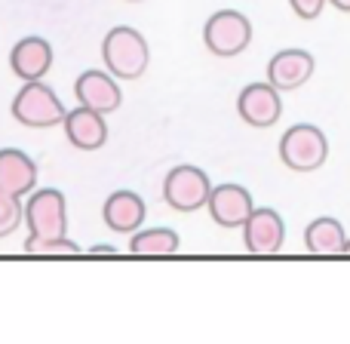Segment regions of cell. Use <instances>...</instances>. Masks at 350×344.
<instances>
[{
  "label": "cell",
  "instance_id": "obj_4",
  "mask_svg": "<svg viewBox=\"0 0 350 344\" xmlns=\"http://www.w3.org/2000/svg\"><path fill=\"white\" fill-rule=\"evenodd\" d=\"M203 43L212 55H240L252 43V22L237 10H218L215 16L206 18L203 25Z\"/></svg>",
  "mask_w": 350,
  "mask_h": 344
},
{
  "label": "cell",
  "instance_id": "obj_12",
  "mask_svg": "<svg viewBox=\"0 0 350 344\" xmlns=\"http://www.w3.org/2000/svg\"><path fill=\"white\" fill-rule=\"evenodd\" d=\"M65 135L74 148L80 151H98V148L108 142V123H105V114L92 108H74V111H65Z\"/></svg>",
  "mask_w": 350,
  "mask_h": 344
},
{
  "label": "cell",
  "instance_id": "obj_15",
  "mask_svg": "<svg viewBox=\"0 0 350 344\" xmlns=\"http://www.w3.org/2000/svg\"><path fill=\"white\" fill-rule=\"evenodd\" d=\"M37 185V163L18 148H3L0 151V191L22 197L34 191Z\"/></svg>",
  "mask_w": 350,
  "mask_h": 344
},
{
  "label": "cell",
  "instance_id": "obj_22",
  "mask_svg": "<svg viewBox=\"0 0 350 344\" xmlns=\"http://www.w3.org/2000/svg\"><path fill=\"white\" fill-rule=\"evenodd\" d=\"M92 255H114V246H96Z\"/></svg>",
  "mask_w": 350,
  "mask_h": 344
},
{
  "label": "cell",
  "instance_id": "obj_2",
  "mask_svg": "<svg viewBox=\"0 0 350 344\" xmlns=\"http://www.w3.org/2000/svg\"><path fill=\"white\" fill-rule=\"evenodd\" d=\"M329 157V139L314 123H298L289 127L280 139V160L292 172H314L326 163Z\"/></svg>",
  "mask_w": 350,
  "mask_h": 344
},
{
  "label": "cell",
  "instance_id": "obj_7",
  "mask_svg": "<svg viewBox=\"0 0 350 344\" xmlns=\"http://www.w3.org/2000/svg\"><path fill=\"white\" fill-rule=\"evenodd\" d=\"M237 114L243 123L255 129H267L283 117V98L280 90H273L271 83H249L246 90L237 96Z\"/></svg>",
  "mask_w": 350,
  "mask_h": 344
},
{
  "label": "cell",
  "instance_id": "obj_20",
  "mask_svg": "<svg viewBox=\"0 0 350 344\" xmlns=\"http://www.w3.org/2000/svg\"><path fill=\"white\" fill-rule=\"evenodd\" d=\"M292 10H295L298 18H304V22H310V18H317L323 12V6H326V0H289Z\"/></svg>",
  "mask_w": 350,
  "mask_h": 344
},
{
  "label": "cell",
  "instance_id": "obj_24",
  "mask_svg": "<svg viewBox=\"0 0 350 344\" xmlns=\"http://www.w3.org/2000/svg\"><path fill=\"white\" fill-rule=\"evenodd\" d=\"M126 3H142V0H126Z\"/></svg>",
  "mask_w": 350,
  "mask_h": 344
},
{
  "label": "cell",
  "instance_id": "obj_6",
  "mask_svg": "<svg viewBox=\"0 0 350 344\" xmlns=\"http://www.w3.org/2000/svg\"><path fill=\"white\" fill-rule=\"evenodd\" d=\"M209 175L197 166H175L163 181V200L175 212H197L209 200Z\"/></svg>",
  "mask_w": 350,
  "mask_h": 344
},
{
  "label": "cell",
  "instance_id": "obj_3",
  "mask_svg": "<svg viewBox=\"0 0 350 344\" xmlns=\"http://www.w3.org/2000/svg\"><path fill=\"white\" fill-rule=\"evenodd\" d=\"M12 117L22 127L31 129H49L65 120V105L59 102L53 90L40 80H25V86L12 98Z\"/></svg>",
  "mask_w": 350,
  "mask_h": 344
},
{
  "label": "cell",
  "instance_id": "obj_18",
  "mask_svg": "<svg viewBox=\"0 0 350 344\" xmlns=\"http://www.w3.org/2000/svg\"><path fill=\"white\" fill-rule=\"evenodd\" d=\"M25 252L28 255H77V243H71L68 237L59 240H43V237H28L25 240Z\"/></svg>",
  "mask_w": 350,
  "mask_h": 344
},
{
  "label": "cell",
  "instance_id": "obj_21",
  "mask_svg": "<svg viewBox=\"0 0 350 344\" xmlns=\"http://www.w3.org/2000/svg\"><path fill=\"white\" fill-rule=\"evenodd\" d=\"M326 3H332L335 10H341V12H350V0H326Z\"/></svg>",
  "mask_w": 350,
  "mask_h": 344
},
{
  "label": "cell",
  "instance_id": "obj_17",
  "mask_svg": "<svg viewBox=\"0 0 350 344\" xmlns=\"http://www.w3.org/2000/svg\"><path fill=\"white\" fill-rule=\"evenodd\" d=\"M178 246L181 240L172 228H148L133 234V240H129V252L135 255H175Z\"/></svg>",
  "mask_w": 350,
  "mask_h": 344
},
{
  "label": "cell",
  "instance_id": "obj_19",
  "mask_svg": "<svg viewBox=\"0 0 350 344\" xmlns=\"http://www.w3.org/2000/svg\"><path fill=\"white\" fill-rule=\"evenodd\" d=\"M22 224V203L18 197L0 191V237H10Z\"/></svg>",
  "mask_w": 350,
  "mask_h": 344
},
{
  "label": "cell",
  "instance_id": "obj_9",
  "mask_svg": "<svg viewBox=\"0 0 350 344\" xmlns=\"http://www.w3.org/2000/svg\"><path fill=\"white\" fill-rule=\"evenodd\" d=\"M314 55L308 49H280L271 62H267V83L280 92H289L304 86L314 77Z\"/></svg>",
  "mask_w": 350,
  "mask_h": 344
},
{
  "label": "cell",
  "instance_id": "obj_8",
  "mask_svg": "<svg viewBox=\"0 0 350 344\" xmlns=\"http://www.w3.org/2000/svg\"><path fill=\"white\" fill-rule=\"evenodd\" d=\"M286 224L277 209H252V215L243 222V243L252 255H273L283 249Z\"/></svg>",
  "mask_w": 350,
  "mask_h": 344
},
{
  "label": "cell",
  "instance_id": "obj_5",
  "mask_svg": "<svg viewBox=\"0 0 350 344\" xmlns=\"http://www.w3.org/2000/svg\"><path fill=\"white\" fill-rule=\"evenodd\" d=\"M25 224H28L31 237H43V240H59L68 234V203L65 194L55 187H43L34 191L31 200L25 203Z\"/></svg>",
  "mask_w": 350,
  "mask_h": 344
},
{
  "label": "cell",
  "instance_id": "obj_13",
  "mask_svg": "<svg viewBox=\"0 0 350 344\" xmlns=\"http://www.w3.org/2000/svg\"><path fill=\"white\" fill-rule=\"evenodd\" d=\"M145 200L135 191H114L105 200V224L117 234H135V230L145 224Z\"/></svg>",
  "mask_w": 350,
  "mask_h": 344
},
{
  "label": "cell",
  "instance_id": "obj_16",
  "mask_svg": "<svg viewBox=\"0 0 350 344\" xmlns=\"http://www.w3.org/2000/svg\"><path fill=\"white\" fill-rule=\"evenodd\" d=\"M345 240H347L345 228H341V222L332 215L314 218V222L308 224V230H304V246L314 255H341L345 252Z\"/></svg>",
  "mask_w": 350,
  "mask_h": 344
},
{
  "label": "cell",
  "instance_id": "obj_23",
  "mask_svg": "<svg viewBox=\"0 0 350 344\" xmlns=\"http://www.w3.org/2000/svg\"><path fill=\"white\" fill-rule=\"evenodd\" d=\"M345 252L350 255V237H347V240H345Z\"/></svg>",
  "mask_w": 350,
  "mask_h": 344
},
{
  "label": "cell",
  "instance_id": "obj_14",
  "mask_svg": "<svg viewBox=\"0 0 350 344\" xmlns=\"http://www.w3.org/2000/svg\"><path fill=\"white\" fill-rule=\"evenodd\" d=\"M10 68L22 80H40L53 68V47L43 37H25V40H18L12 47Z\"/></svg>",
  "mask_w": 350,
  "mask_h": 344
},
{
  "label": "cell",
  "instance_id": "obj_1",
  "mask_svg": "<svg viewBox=\"0 0 350 344\" xmlns=\"http://www.w3.org/2000/svg\"><path fill=\"white\" fill-rule=\"evenodd\" d=\"M102 59L108 71L120 80H139L145 74L151 53H148V40L129 25H117L105 34L102 40Z\"/></svg>",
  "mask_w": 350,
  "mask_h": 344
},
{
  "label": "cell",
  "instance_id": "obj_10",
  "mask_svg": "<svg viewBox=\"0 0 350 344\" xmlns=\"http://www.w3.org/2000/svg\"><path fill=\"white\" fill-rule=\"evenodd\" d=\"M209 215L215 224L221 228H243L249 215H252L255 203H252V194L246 191L243 185H218L209 191Z\"/></svg>",
  "mask_w": 350,
  "mask_h": 344
},
{
  "label": "cell",
  "instance_id": "obj_11",
  "mask_svg": "<svg viewBox=\"0 0 350 344\" xmlns=\"http://www.w3.org/2000/svg\"><path fill=\"white\" fill-rule=\"evenodd\" d=\"M74 92H77V102L83 105V108H92V111H98V114H111V111H117L123 102V92H120V86H117L114 74L96 71V68L80 74L77 83H74Z\"/></svg>",
  "mask_w": 350,
  "mask_h": 344
}]
</instances>
